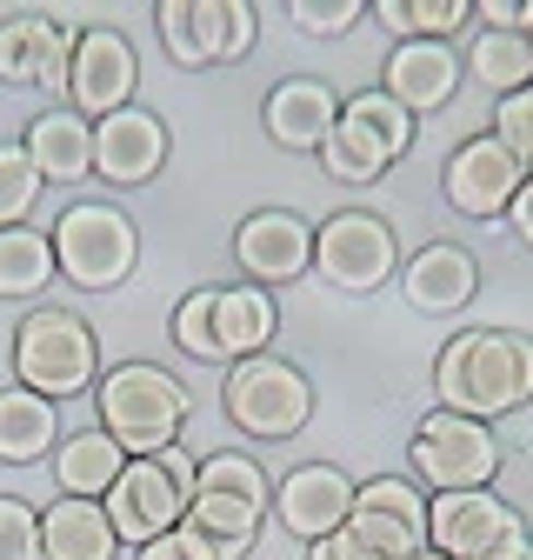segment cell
I'll list each match as a JSON object with an SVG mask.
<instances>
[{
	"label": "cell",
	"mask_w": 533,
	"mask_h": 560,
	"mask_svg": "<svg viewBox=\"0 0 533 560\" xmlns=\"http://www.w3.org/2000/svg\"><path fill=\"white\" fill-rule=\"evenodd\" d=\"M400 294L414 314H460L481 294V260L460 241H427L407 267H400Z\"/></svg>",
	"instance_id": "ffe728a7"
},
{
	"label": "cell",
	"mask_w": 533,
	"mask_h": 560,
	"mask_svg": "<svg viewBox=\"0 0 533 560\" xmlns=\"http://www.w3.org/2000/svg\"><path fill=\"white\" fill-rule=\"evenodd\" d=\"M40 167L27 161L21 140H0V228H27L34 200H40Z\"/></svg>",
	"instance_id": "4dcf8cb0"
},
{
	"label": "cell",
	"mask_w": 533,
	"mask_h": 560,
	"mask_svg": "<svg viewBox=\"0 0 533 560\" xmlns=\"http://www.w3.org/2000/svg\"><path fill=\"white\" fill-rule=\"evenodd\" d=\"M114 553H120V534L100 501L60 494L54 508H40V560H114Z\"/></svg>",
	"instance_id": "7402d4cb"
},
{
	"label": "cell",
	"mask_w": 533,
	"mask_h": 560,
	"mask_svg": "<svg viewBox=\"0 0 533 560\" xmlns=\"http://www.w3.org/2000/svg\"><path fill=\"white\" fill-rule=\"evenodd\" d=\"M74 40H81L74 27L54 21V40H47V54H40V88L60 94V101H67V74H74Z\"/></svg>",
	"instance_id": "8d00e7d4"
},
{
	"label": "cell",
	"mask_w": 533,
	"mask_h": 560,
	"mask_svg": "<svg viewBox=\"0 0 533 560\" xmlns=\"http://www.w3.org/2000/svg\"><path fill=\"white\" fill-rule=\"evenodd\" d=\"M120 467H127V454L107 441V428L60 434V447H54V480H60V494H74V501H107Z\"/></svg>",
	"instance_id": "cb8c5ba5"
},
{
	"label": "cell",
	"mask_w": 533,
	"mask_h": 560,
	"mask_svg": "<svg viewBox=\"0 0 533 560\" xmlns=\"http://www.w3.org/2000/svg\"><path fill=\"white\" fill-rule=\"evenodd\" d=\"M167 120L147 107H120L107 120H94V174L107 187H147L167 167Z\"/></svg>",
	"instance_id": "e0dca14e"
},
{
	"label": "cell",
	"mask_w": 533,
	"mask_h": 560,
	"mask_svg": "<svg viewBox=\"0 0 533 560\" xmlns=\"http://www.w3.org/2000/svg\"><path fill=\"white\" fill-rule=\"evenodd\" d=\"M193 474L200 460L187 447H167V454H147V460H127L120 480L107 487V521L120 534V547H147L161 534H174L187 521V501H193Z\"/></svg>",
	"instance_id": "277c9868"
},
{
	"label": "cell",
	"mask_w": 533,
	"mask_h": 560,
	"mask_svg": "<svg viewBox=\"0 0 533 560\" xmlns=\"http://www.w3.org/2000/svg\"><path fill=\"white\" fill-rule=\"evenodd\" d=\"M294 27L300 34H313V40H333V34H347L367 8H360V0H294Z\"/></svg>",
	"instance_id": "d590c367"
},
{
	"label": "cell",
	"mask_w": 533,
	"mask_h": 560,
	"mask_svg": "<svg viewBox=\"0 0 533 560\" xmlns=\"http://www.w3.org/2000/svg\"><path fill=\"white\" fill-rule=\"evenodd\" d=\"M407 148H414V114L387 101L380 88H360L341 101V120H333L327 148H320V167L347 187H374Z\"/></svg>",
	"instance_id": "5b68a950"
},
{
	"label": "cell",
	"mask_w": 533,
	"mask_h": 560,
	"mask_svg": "<svg viewBox=\"0 0 533 560\" xmlns=\"http://www.w3.org/2000/svg\"><path fill=\"white\" fill-rule=\"evenodd\" d=\"M414 560H447V553H434V547H421V553H414Z\"/></svg>",
	"instance_id": "ab89813d"
},
{
	"label": "cell",
	"mask_w": 533,
	"mask_h": 560,
	"mask_svg": "<svg viewBox=\"0 0 533 560\" xmlns=\"http://www.w3.org/2000/svg\"><path fill=\"white\" fill-rule=\"evenodd\" d=\"M174 347L187 361H221V288H193L180 307H174Z\"/></svg>",
	"instance_id": "f546056e"
},
{
	"label": "cell",
	"mask_w": 533,
	"mask_h": 560,
	"mask_svg": "<svg viewBox=\"0 0 533 560\" xmlns=\"http://www.w3.org/2000/svg\"><path fill=\"white\" fill-rule=\"evenodd\" d=\"M21 148H27V161L40 167V180L74 187V180L94 174V120H81L74 107H47V114L27 120Z\"/></svg>",
	"instance_id": "44dd1931"
},
{
	"label": "cell",
	"mask_w": 533,
	"mask_h": 560,
	"mask_svg": "<svg viewBox=\"0 0 533 560\" xmlns=\"http://www.w3.org/2000/svg\"><path fill=\"white\" fill-rule=\"evenodd\" d=\"M494 140L533 174V88H520V94H507L494 107Z\"/></svg>",
	"instance_id": "836d02e7"
},
{
	"label": "cell",
	"mask_w": 533,
	"mask_h": 560,
	"mask_svg": "<svg viewBox=\"0 0 533 560\" xmlns=\"http://www.w3.org/2000/svg\"><path fill=\"white\" fill-rule=\"evenodd\" d=\"M407 460H414V474L434 487V494H466V487H494L500 441H494L487 420H466V413L434 407L414 428V441H407Z\"/></svg>",
	"instance_id": "30bf717a"
},
{
	"label": "cell",
	"mask_w": 533,
	"mask_h": 560,
	"mask_svg": "<svg viewBox=\"0 0 533 560\" xmlns=\"http://www.w3.org/2000/svg\"><path fill=\"white\" fill-rule=\"evenodd\" d=\"M0 560H40V508L0 494Z\"/></svg>",
	"instance_id": "e575fe53"
},
{
	"label": "cell",
	"mask_w": 533,
	"mask_h": 560,
	"mask_svg": "<svg viewBox=\"0 0 533 560\" xmlns=\"http://www.w3.org/2000/svg\"><path fill=\"white\" fill-rule=\"evenodd\" d=\"M434 394L447 413L466 420H500L533 400V334L513 327H466L440 347Z\"/></svg>",
	"instance_id": "6da1fadb"
},
{
	"label": "cell",
	"mask_w": 533,
	"mask_h": 560,
	"mask_svg": "<svg viewBox=\"0 0 533 560\" xmlns=\"http://www.w3.org/2000/svg\"><path fill=\"white\" fill-rule=\"evenodd\" d=\"M260 120H266V140H274V148L320 154L333 120H341V94H333L327 81H313V74H294V81H281L274 94H266Z\"/></svg>",
	"instance_id": "d6986e66"
},
{
	"label": "cell",
	"mask_w": 533,
	"mask_h": 560,
	"mask_svg": "<svg viewBox=\"0 0 533 560\" xmlns=\"http://www.w3.org/2000/svg\"><path fill=\"white\" fill-rule=\"evenodd\" d=\"M193 487H208V494H240L253 508H274V487H266V467L247 460V454H208L193 474Z\"/></svg>",
	"instance_id": "1f68e13d"
},
{
	"label": "cell",
	"mask_w": 533,
	"mask_h": 560,
	"mask_svg": "<svg viewBox=\"0 0 533 560\" xmlns=\"http://www.w3.org/2000/svg\"><path fill=\"white\" fill-rule=\"evenodd\" d=\"M507 228L520 234V247H533V174L520 180V194H513V207H507Z\"/></svg>",
	"instance_id": "f35d334b"
},
{
	"label": "cell",
	"mask_w": 533,
	"mask_h": 560,
	"mask_svg": "<svg viewBox=\"0 0 533 560\" xmlns=\"http://www.w3.org/2000/svg\"><path fill=\"white\" fill-rule=\"evenodd\" d=\"M274 327H281V307L266 288L240 280V288H221V361H253L274 347Z\"/></svg>",
	"instance_id": "484cf974"
},
{
	"label": "cell",
	"mask_w": 533,
	"mask_h": 560,
	"mask_svg": "<svg viewBox=\"0 0 533 560\" xmlns=\"http://www.w3.org/2000/svg\"><path fill=\"white\" fill-rule=\"evenodd\" d=\"M14 387L40 394V400H74L87 387H100V340L74 307H34L14 327Z\"/></svg>",
	"instance_id": "3957f363"
},
{
	"label": "cell",
	"mask_w": 533,
	"mask_h": 560,
	"mask_svg": "<svg viewBox=\"0 0 533 560\" xmlns=\"http://www.w3.org/2000/svg\"><path fill=\"white\" fill-rule=\"evenodd\" d=\"M54 234L40 228H0V301H34L54 280Z\"/></svg>",
	"instance_id": "83f0119b"
},
{
	"label": "cell",
	"mask_w": 533,
	"mask_h": 560,
	"mask_svg": "<svg viewBox=\"0 0 533 560\" xmlns=\"http://www.w3.org/2000/svg\"><path fill=\"white\" fill-rule=\"evenodd\" d=\"M354 474L347 467H333V460H307L294 474H281L274 487V521L294 534V540H327V534H341L347 514H354Z\"/></svg>",
	"instance_id": "2e32d148"
},
{
	"label": "cell",
	"mask_w": 533,
	"mask_h": 560,
	"mask_svg": "<svg viewBox=\"0 0 533 560\" xmlns=\"http://www.w3.org/2000/svg\"><path fill=\"white\" fill-rule=\"evenodd\" d=\"M60 447V407L27 394V387H0V460L34 467Z\"/></svg>",
	"instance_id": "603a6c76"
},
{
	"label": "cell",
	"mask_w": 533,
	"mask_h": 560,
	"mask_svg": "<svg viewBox=\"0 0 533 560\" xmlns=\"http://www.w3.org/2000/svg\"><path fill=\"white\" fill-rule=\"evenodd\" d=\"M466 81V67H460V47L453 40H393L387 67H380V94L400 101L414 120L421 114H440Z\"/></svg>",
	"instance_id": "ac0fdd59"
},
{
	"label": "cell",
	"mask_w": 533,
	"mask_h": 560,
	"mask_svg": "<svg viewBox=\"0 0 533 560\" xmlns=\"http://www.w3.org/2000/svg\"><path fill=\"white\" fill-rule=\"evenodd\" d=\"M221 400H227V420L247 441H294L313 420V381L294 361H281V354L234 361Z\"/></svg>",
	"instance_id": "52a82bcc"
},
{
	"label": "cell",
	"mask_w": 533,
	"mask_h": 560,
	"mask_svg": "<svg viewBox=\"0 0 533 560\" xmlns=\"http://www.w3.org/2000/svg\"><path fill=\"white\" fill-rule=\"evenodd\" d=\"M94 407H100L107 441L127 460H147V454L180 447V428H187V413H193V394L167 368H154V361H120V368L100 374Z\"/></svg>",
	"instance_id": "7a4b0ae2"
},
{
	"label": "cell",
	"mask_w": 533,
	"mask_h": 560,
	"mask_svg": "<svg viewBox=\"0 0 533 560\" xmlns=\"http://www.w3.org/2000/svg\"><path fill=\"white\" fill-rule=\"evenodd\" d=\"M313 273L333 294H380L400 273V241L367 207H341L313 228Z\"/></svg>",
	"instance_id": "9c48e42d"
},
{
	"label": "cell",
	"mask_w": 533,
	"mask_h": 560,
	"mask_svg": "<svg viewBox=\"0 0 533 560\" xmlns=\"http://www.w3.org/2000/svg\"><path fill=\"white\" fill-rule=\"evenodd\" d=\"M260 521H266V508H253L240 494H208V487H193V501H187V527L214 547V560H247V547L260 540Z\"/></svg>",
	"instance_id": "d4e9b609"
},
{
	"label": "cell",
	"mask_w": 533,
	"mask_h": 560,
	"mask_svg": "<svg viewBox=\"0 0 533 560\" xmlns=\"http://www.w3.org/2000/svg\"><path fill=\"white\" fill-rule=\"evenodd\" d=\"M347 534H354L374 560H414V553L427 547V494H421L414 480L374 474V480L354 487Z\"/></svg>",
	"instance_id": "7c38bea8"
},
{
	"label": "cell",
	"mask_w": 533,
	"mask_h": 560,
	"mask_svg": "<svg viewBox=\"0 0 533 560\" xmlns=\"http://www.w3.org/2000/svg\"><path fill=\"white\" fill-rule=\"evenodd\" d=\"M427 547L447 560H533V534H526L520 508H507L494 487L434 494L427 501Z\"/></svg>",
	"instance_id": "ba28073f"
},
{
	"label": "cell",
	"mask_w": 533,
	"mask_h": 560,
	"mask_svg": "<svg viewBox=\"0 0 533 560\" xmlns=\"http://www.w3.org/2000/svg\"><path fill=\"white\" fill-rule=\"evenodd\" d=\"M133 260H141V234H133L127 207H114V200L60 207V221H54V267L74 280V288L107 294V288H120V280L133 273Z\"/></svg>",
	"instance_id": "8992f818"
},
{
	"label": "cell",
	"mask_w": 533,
	"mask_h": 560,
	"mask_svg": "<svg viewBox=\"0 0 533 560\" xmlns=\"http://www.w3.org/2000/svg\"><path fill=\"white\" fill-rule=\"evenodd\" d=\"M234 260L253 288H287V280L313 273V221H300L294 207H260L234 228Z\"/></svg>",
	"instance_id": "9a60e30c"
},
{
	"label": "cell",
	"mask_w": 533,
	"mask_h": 560,
	"mask_svg": "<svg viewBox=\"0 0 533 560\" xmlns=\"http://www.w3.org/2000/svg\"><path fill=\"white\" fill-rule=\"evenodd\" d=\"M133 88H141L133 40L120 27H81V40H74V74H67V107H74L81 120H107V114L133 107Z\"/></svg>",
	"instance_id": "4fadbf2b"
},
{
	"label": "cell",
	"mask_w": 533,
	"mask_h": 560,
	"mask_svg": "<svg viewBox=\"0 0 533 560\" xmlns=\"http://www.w3.org/2000/svg\"><path fill=\"white\" fill-rule=\"evenodd\" d=\"M54 40L47 14H14L0 21V88H40V54Z\"/></svg>",
	"instance_id": "f1b7e54d"
},
{
	"label": "cell",
	"mask_w": 533,
	"mask_h": 560,
	"mask_svg": "<svg viewBox=\"0 0 533 560\" xmlns=\"http://www.w3.org/2000/svg\"><path fill=\"white\" fill-rule=\"evenodd\" d=\"M520 180H526V167L500 148L494 133L460 140V148L447 154V174H440L447 207H453V214H466V221H507V207H513Z\"/></svg>",
	"instance_id": "5bb4252c"
},
{
	"label": "cell",
	"mask_w": 533,
	"mask_h": 560,
	"mask_svg": "<svg viewBox=\"0 0 533 560\" xmlns=\"http://www.w3.org/2000/svg\"><path fill=\"white\" fill-rule=\"evenodd\" d=\"M460 67L474 74L487 94H520V88H533V40L526 34H500V27H481L474 40L460 47Z\"/></svg>",
	"instance_id": "4316f807"
},
{
	"label": "cell",
	"mask_w": 533,
	"mask_h": 560,
	"mask_svg": "<svg viewBox=\"0 0 533 560\" xmlns=\"http://www.w3.org/2000/svg\"><path fill=\"white\" fill-rule=\"evenodd\" d=\"M161 40L180 67H227V60H247L253 47V8L247 0H161Z\"/></svg>",
	"instance_id": "8fae6325"
},
{
	"label": "cell",
	"mask_w": 533,
	"mask_h": 560,
	"mask_svg": "<svg viewBox=\"0 0 533 560\" xmlns=\"http://www.w3.org/2000/svg\"><path fill=\"white\" fill-rule=\"evenodd\" d=\"M307 560H374V553H367V547H360V540H354V534L341 527V534L313 540V547H307Z\"/></svg>",
	"instance_id": "74e56055"
},
{
	"label": "cell",
	"mask_w": 533,
	"mask_h": 560,
	"mask_svg": "<svg viewBox=\"0 0 533 560\" xmlns=\"http://www.w3.org/2000/svg\"><path fill=\"white\" fill-rule=\"evenodd\" d=\"M474 27V0H407V34L414 40H453Z\"/></svg>",
	"instance_id": "d6a6232c"
},
{
	"label": "cell",
	"mask_w": 533,
	"mask_h": 560,
	"mask_svg": "<svg viewBox=\"0 0 533 560\" xmlns=\"http://www.w3.org/2000/svg\"><path fill=\"white\" fill-rule=\"evenodd\" d=\"M526 40H533V34H526Z\"/></svg>",
	"instance_id": "60d3db41"
}]
</instances>
